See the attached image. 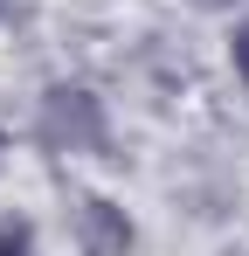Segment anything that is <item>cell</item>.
Returning a JSON list of instances; mask_svg holds the SVG:
<instances>
[{
    "mask_svg": "<svg viewBox=\"0 0 249 256\" xmlns=\"http://www.w3.org/2000/svg\"><path fill=\"white\" fill-rule=\"evenodd\" d=\"M228 56H236V70H242V76H249V21H242V28H236V42H228Z\"/></svg>",
    "mask_w": 249,
    "mask_h": 256,
    "instance_id": "obj_1",
    "label": "cell"
},
{
    "mask_svg": "<svg viewBox=\"0 0 249 256\" xmlns=\"http://www.w3.org/2000/svg\"><path fill=\"white\" fill-rule=\"evenodd\" d=\"M0 146H7V138H0Z\"/></svg>",
    "mask_w": 249,
    "mask_h": 256,
    "instance_id": "obj_3",
    "label": "cell"
},
{
    "mask_svg": "<svg viewBox=\"0 0 249 256\" xmlns=\"http://www.w3.org/2000/svg\"><path fill=\"white\" fill-rule=\"evenodd\" d=\"M0 256H21V250H14V242H0Z\"/></svg>",
    "mask_w": 249,
    "mask_h": 256,
    "instance_id": "obj_2",
    "label": "cell"
}]
</instances>
